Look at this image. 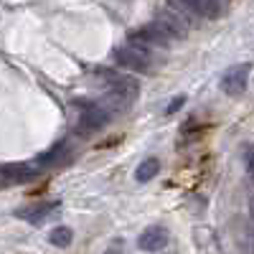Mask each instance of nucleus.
I'll use <instances>...</instances> for the list:
<instances>
[{
  "mask_svg": "<svg viewBox=\"0 0 254 254\" xmlns=\"http://www.w3.org/2000/svg\"><path fill=\"white\" fill-rule=\"evenodd\" d=\"M158 173H160V160L158 158H145L135 168V181L137 183H147V181H153Z\"/></svg>",
  "mask_w": 254,
  "mask_h": 254,
  "instance_id": "obj_8",
  "label": "nucleus"
},
{
  "mask_svg": "<svg viewBox=\"0 0 254 254\" xmlns=\"http://www.w3.org/2000/svg\"><path fill=\"white\" fill-rule=\"evenodd\" d=\"M252 211H254V201H252Z\"/></svg>",
  "mask_w": 254,
  "mask_h": 254,
  "instance_id": "obj_13",
  "label": "nucleus"
},
{
  "mask_svg": "<svg viewBox=\"0 0 254 254\" xmlns=\"http://www.w3.org/2000/svg\"><path fill=\"white\" fill-rule=\"evenodd\" d=\"M244 168H247V173H249V178L254 183V147H249V150L244 153Z\"/></svg>",
  "mask_w": 254,
  "mask_h": 254,
  "instance_id": "obj_11",
  "label": "nucleus"
},
{
  "mask_svg": "<svg viewBox=\"0 0 254 254\" xmlns=\"http://www.w3.org/2000/svg\"><path fill=\"white\" fill-rule=\"evenodd\" d=\"M249 71H252V64H234V66H229L219 81V87L224 94L229 97H239L244 89H247V81H249Z\"/></svg>",
  "mask_w": 254,
  "mask_h": 254,
  "instance_id": "obj_3",
  "label": "nucleus"
},
{
  "mask_svg": "<svg viewBox=\"0 0 254 254\" xmlns=\"http://www.w3.org/2000/svg\"><path fill=\"white\" fill-rule=\"evenodd\" d=\"M49 242H51L54 247L66 249V247L74 242V231H71L69 226H56V229H51V231H49Z\"/></svg>",
  "mask_w": 254,
  "mask_h": 254,
  "instance_id": "obj_9",
  "label": "nucleus"
},
{
  "mask_svg": "<svg viewBox=\"0 0 254 254\" xmlns=\"http://www.w3.org/2000/svg\"><path fill=\"white\" fill-rule=\"evenodd\" d=\"M104 254H122V244H120V242H115V244H112L107 252H104Z\"/></svg>",
  "mask_w": 254,
  "mask_h": 254,
  "instance_id": "obj_12",
  "label": "nucleus"
},
{
  "mask_svg": "<svg viewBox=\"0 0 254 254\" xmlns=\"http://www.w3.org/2000/svg\"><path fill=\"white\" fill-rule=\"evenodd\" d=\"M41 171V165L33 163V165H3L0 168V181L3 183H23V181H31L36 178Z\"/></svg>",
  "mask_w": 254,
  "mask_h": 254,
  "instance_id": "obj_6",
  "label": "nucleus"
},
{
  "mask_svg": "<svg viewBox=\"0 0 254 254\" xmlns=\"http://www.w3.org/2000/svg\"><path fill=\"white\" fill-rule=\"evenodd\" d=\"M115 61L125 71H135V74H147V71H153V66H155L153 51L140 46V44H132V41H127V44L115 49Z\"/></svg>",
  "mask_w": 254,
  "mask_h": 254,
  "instance_id": "obj_1",
  "label": "nucleus"
},
{
  "mask_svg": "<svg viewBox=\"0 0 254 254\" xmlns=\"http://www.w3.org/2000/svg\"><path fill=\"white\" fill-rule=\"evenodd\" d=\"M79 107H81V112H79V120H76V127H74L76 135L99 132L102 127L112 120V112L104 107L99 99H97V102H81Z\"/></svg>",
  "mask_w": 254,
  "mask_h": 254,
  "instance_id": "obj_2",
  "label": "nucleus"
},
{
  "mask_svg": "<svg viewBox=\"0 0 254 254\" xmlns=\"http://www.w3.org/2000/svg\"><path fill=\"white\" fill-rule=\"evenodd\" d=\"M137 247L142 252H160L168 247V229L160 226V224H153L142 229V234L137 237Z\"/></svg>",
  "mask_w": 254,
  "mask_h": 254,
  "instance_id": "obj_5",
  "label": "nucleus"
},
{
  "mask_svg": "<svg viewBox=\"0 0 254 254\" xmlns=\"http://www.w3.org/2000/svg\"><path fill=\"white\" fill-rule=\"evenodd\" d=\"M59 208H61L59 201H36L31 206L18 208V219H23L28 224H41V221H46L51 214H56Z\"/></svg>",
  "mask_w": 254,
  "mask_h": 254,
  "instance_id": "obj_4",
  "label": "nucleus"
},
{
  "mask_svg": "<svg viewBox=\"0 0 254 254\" xmlns=\"http://www.w3.org/2000/svg\"><path fill=\"white\" fill-rule=\"evenodd\" d=\"M66 153H69V145H66V142H59V145H54V147H51L49 153L41 155L36 163H38L41 168H44V165H54V163H59L64 155H66Z\"/></svg>",
  "mask_w": 254,
  "mask_h": 254,
  "instance_id": "obj_10",
  "label": "nucleus"
},
{
  "mask_svg": "<svg viewBox=\"0 0 254 254\" xmlns=\"http://www.w3.org/2000/svg\"><path fill=\"white\" fill-rule=\"evenodd\" d=\"M178 3L201 18H216L224 8V0H178Z\"/></svg>",
  "mask_w": 254,
  "mask_h": 254,
  "instance_id": "obj_7",
  "label": "nucleus"
}]
</instances>
